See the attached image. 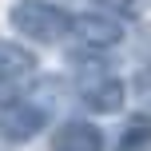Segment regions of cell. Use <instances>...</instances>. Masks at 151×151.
<instances>
[{"label":"cell","instance_id":"3957f363","mask_svg":"<svg viewBox=\"0 0 151 151\" xmlns=\"http://www.w3.org/2000/svg\"><path fill=\"white\" fill-rule=\"evenodd\" d=\"M80 99L88 111L96 115H115L127 99V88H123L115 76H96V80H83L80 83Z\"/></svg>","mask_w":151,"mask_h":151},{"label":"cell","instance_id":"6da1fadb","mask_svg":"<svg viewBox=\"0 0 151 151\" xmlns=\"http://www.w3.org/2000/svg\"><path fill=\"white\" fill-rule=\"evenodd\" d=\"M8 20L32 44H60L64 36H72V12H64L52 0H20Z\"/></svg>","mask_w":151,"mask_h":151},{"label":"cell","instance_id":"ba28073f","mask_svg":"<svg viewBox=\"0 0 151 151\" xmlns=\"http://www.w3.org/2000/svg\"><path fill=\"white\" fill-rule=\"evenodd\" d=\"M88 4H91V12L111 16V20H131V16L139 12L135 0H88Z\"/></svg>","mask_w":151,"mask_h":151},{"label":"cell","instance_id":"7a4b0ae2","mask_svg":"<svg viewBox=\"0 0 151 151\" xmlns=\"http://www.w3.org/2000/svg\"><path fill=\"white\" fill-rule=\"evenodd\" d=\"M48 127V107L36 99H16L0 111V139L4 143H28Z\"/></svg>","mask_w":151,"mask_h":151},{"label":"cell","instance_id":"8992f818","mask_svg":"<svg viewBox=\"0 0 151 151\" xmlns=\"http://www.w3.org/2000/svg\"><path fill=\"white\" fill-rule=\"evenodd\" d=\"M28 76H36V56H32L28 48L12 44V40H0V83L16 88V83L28 80Z\"/></svg>","mask_w":151,"mask_h":151},{"label":"cell","instance_id":"9c48e42d","mask_svg":"<svg viewBox=\"0 0 151 151\" xmlns=\"http://www.w3.org/2000/svg\"><path fill=\"white\" fill-rule=\"evenodd\" d=\"M131 88H135V96H139V99H143V104L151 107V68L135 72V80H131Z\"/></svg>","mask_w":151,"mask_h":151},{"label":"cell","instance_id":"277c9868","mask_svg":"<svg viewBox=\"0 0 151 151\" xmlns=\"http://www.w3.org/2000/svg\"><path fill=\"white\" fill-rule=\"evenodd\" d=\"M72 36H80L88 48H115L123 40V28H119V20H111V16L80 12V16H72Z\"/></svg>","mask_w":151,"mask_h":151},{"label":"cell","instance_id":"52a82bcc","mask_svg":"<svg viewBox=\"0 0 151 151\" xmlns=\"http://www.w3.org/2000/svg\"><path fill=\"white\" fill-rule=\"evenodd\" d=\"M115 151H151V115H135V119L123 127Z\"/></svg>","mask_w":151,"mask_h":151},{"label":"cell","instance_id":"5b68a950","mask_svg":"<svg viewBox=\"0 0 151 151\" xmlns=\"http://www.w3.org/2000/svg\"><path fill=\"white\" fill-rule=\"evenodd\" d=\"M52 151H104V131H99L96 123L68 119V123H60V127H56Z\"/></svg>","mask_w":151,"mask_h":151}]
</instances>
